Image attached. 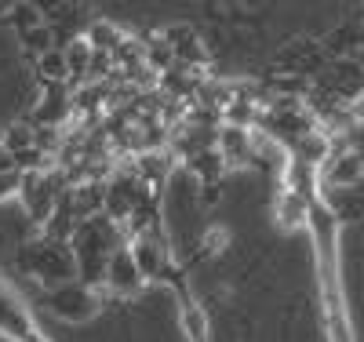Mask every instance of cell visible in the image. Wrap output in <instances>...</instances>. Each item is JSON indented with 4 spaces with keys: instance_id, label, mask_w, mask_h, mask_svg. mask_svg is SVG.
I'll return each instance as SVG.
<instances>
[{
    "instance_id": "19",
    "label": "cell",
    "mask_w": 364,
    "mask_h": 342,
    "mask_svg": "<svg viewBox=\"0 0 364 342\" xmlns=\"http://www.w3.org/2000/svg\"><path fill=\"white\" fill-rule=\"evenodd\" d=\"M4 171H18V168H15V157H11V153L0 146V175H4Z\"/></svg>"
},
{
    "instance_id": "1",
    "label": "cell",
    "mask_w": 364,
    "mask_h": 342,
    "mask_svg": "<svg viewBox=\"0 0 364 342\" xmlns=\"http://www.w3.org/2000/svg\"><path fill=\"white\" fill-rule=\"evenodd\" d=\"M29 266L41 277L44 284L58 288V284H70L73 273H77V255L66 247V240H44V244H33L29 252Z\"/></svg>"
},
{
    "instance_id": "8",
    "label": "cell",
    "mask_w": 364,
    "mask_h": 342,
    "mask_svg": "<svg viewBox=\"0 0 364 342\" xmlns=\"http://www.w3.org/2000/svg\"><path fill=\"white\" fill-rule=\"evenodd\" d=\"M66 62H70V80H77L80 77V84H84V77H91V62H95V48L87 44V37H73L66 48Z\"/></svg>"
},
{
    "instance_id": "11",
    "label": "cell",
    "mask_w": 364,
    "mask_h": 342,
    "mask_svg": "<svg viewBox=\"0 0 364 342\" xmlns=\"http://www.w3.org/2000/svg\"><path fill=\"white\" fill-rule=\"evenodd\" d=\"M84 37H87V44L95 48L99 55H113L120 44H124V33H120V29H117L113 22H95Z\"/></svg>"
},
{
    "instance_id": "5",
    "label": "cell",
    "mask_w": 364,
    "mask_h": 342,
    "mask_svg": "<svg viewBox=\"0 0 364 342\" xmlns=\"http://www.w3.org/2000/svg\"><path fill=\"white\" fill-rule=\"evenodd\" d=\"M215 149H219L223 164L237 168V164H245L252 153H255V139H252L248 128H233V124H223V128L215 132Z\"/></svg>"
},
{
    "instance_id": "20",
    "label": "cell",
    "mask_w": 364,
    "mask_h": 342,
    "mask_svg": "<svg viewBox=\"0 0 364 342\" xmlns=\"http://www.w3.org/2000/svg\"><path fill=\"white\" fill-rule=\"evenodd\" d=\"M11 8H15V0H0V18H11Z\"/></svg>"
},
{
    "instance_id": "2",
    "label": "cell",
    "mask_w": 364,
    "mask_h": 342,
    "mask_svg": "<svg viewBox=\"0 0 364 342\" xmlns=\"http://www.w3.org/2000/svg\"><path fill=\"white\" fill-rule=\"evenodd\" d=\"M44 306L51 309L55 317H63V321H87L99 309V299H95V292H91V284L70 281V284L51 288L44 295Z\"/></svg>"
},
{
    "instance_id": "18",
    "label": "cell",
    "mask_w": 364,
    "mask_h": 342,
    "mask_svg": "<svg viewBox=\"0 0 364 342\" xmlns=\"http://www.w3.org/2000/svg\"><path fill=\"white\" fill-rule=\"evenodd\" d=\"M346 113H350V120H353V124H360V128H364V91H360V95H357L353 102H346Z\"/></svg>"
},
{
    "instance_id": "17",
    "label": "cell",
    "mask_w": 364,
    "mask_h": 342,
    "mask_svg": "<svg viewBox=\"0 0 364 342\" xmlns=\"http://www.w3.org/2000/svg\"><path fill=\"white\" fill-rule=\"evenodd\" d=\"M58 139H63V132H58V128H37V149H41V153L55 149Z\"/></svg>"
},
{
    "instance_id": "12",
    "label": "cell",
    "mask_w": 364,
    "mask_h": 342,
    "mask_svg": "<svg viewBox=\"0 0 364 342\" xmlns=\"http://www.w3.org/2000/svg\"><path fill=\"white\" fill-rule=\"evenodd\" d=\"M168 171H171V157H168V153H161V149L142 153L139 164H135V175L146 178V182H157V178H164Z\"/></svg>"
},
{
    "instance_id": "15",
    "label": "cell",
    "mask_w": 364,
    "mask_h": 342,
    "mask_svg": "<svg viewBox=\"0 0 364 342\" xmlns=\"http://www.w3.org/2000/svg\"><path fill=\"white\" fill-rule=\"evenodd\" d=\"M22 48H26L29 55L44 58L48 51H55V29H51V26H37V29H29V33H22Z\"/></svg>"
},
{
    "instance_id": "13",
    "label": "cell",
    "mask_w": 364,
    "mask_h": 342,
    "mask_svg": "<svg viewBox=\"0 0 364 342\" xmlns=\"http://www.w3.org/2000/svg\"><path fill=\"white\" fill-rule=\"evenodd\" d=\"M11 22H15V29H18V37L29 33V29H37V26H48L41 4H33V0H18V4L11 8Z\"/></svg>"
},
{
    "instance_id": "3",
    "label": "cell",
    "mask_w": 364,
    "mask_h": 342,
    "mask_svg": "<svg viewBox=\"0 0 364 342\" xmlns=\"http://www.w3.org/2000/svg\"><path fill=\"white\" fill-rule=\"evenodd\" d=\"M106 284L113 292H120V295H135L146 284V277H142V269H139V262L132 255V247H117V252L109 255V262H106Z\"/></svg>"
},
{
    "instance_id": "9",
    "label": "cell",
    "mask_w": 364,
    "mask_h": 342,
    "mask_svg": "<svg viewBox=\"0 0 364 342\" xmlns=\"http://www.w3.org/2000/svg\"><path fill=\"white\" fill-rule=\"evenodd\" d=\"M0 146H4L11 157H18V153H26V149H33V146H37V128H33V120L8 124V132H4V139H0Z\"/></svg>"
},
{
    "instance_id": "6",
    "label": "cell",
    "mask_w": 364,
    "mask_h": 342,
    "mask_svg": "<svg viewBox=\"0 0 364 342\" xmlns=\"http://www.w3.org/2000/svg\"><path fill=\"white\" fill-rule=\"evenodd\" d=\"M364 178V153L357 149H336L328 157V186H343V190H350V186H357Z\"/></svg>"
},
{
    "instance_id": "10",
    "label": "cell",
    "mask_w": 364,
    "mask_h": 342,
    "mask_svg": "<svg viewBox=\"0 0 364 342\" xmlns=\"http://www.w3.org/2000/svg\"><path fill=\"white\" fill-rule=\"evenodd\" d=\"M37 73L44 84H70V62H66V51L55 48L48 51L44 58H37Z\"/></svg>"
},
{
    "instance_id": "16",
    "label": "cell",
    "mask_w": 364,
    "mask_h": 342,
    "mask_svg": "<svg viewBox=\"0 0 364 342\" xmlns=\"http://www.w3.org/2000/svg\"><path fill=\"white\" fill-rule=\"evenodd\" d=\"M15 193H22V171H4L0 175V204Z\"/></svg>"
},
{
    "instance_id": "7",
    "label": "cell",
    "mask_w": 364,
    "mask_h": 342,
    "mask_svg": "<svg viewBox=\"0 0 364 342\" xmlns=\"http://www.w3.org/2000/svg\"><path fill=\"white\" fill-rule=\"evenodd\" d=\"M277 223H281V230H288V233L306 223V201H302L299 190H288V186H284V193L277 197Z\"/></svg>"
},
{
    "instance_id": "4",
    "label": "cell",
    "mask_w": 364,
    "mask_h": 342,
    "mask_svg": "<svg viewBox=\"0 0 364 342\" xmlns=\"http://www.w3.org/2000/svg\"><path fill=\"white\" fill-rule=\"evenodd\" d=\"M321 84H324L336 99L353 102L360 91H364V66H360L357 58H343V62H336V66H328V73H324Z\"/></svg>"
},
{
    "instance_id": "14",
    "label": "cell",
    "mask_w": 364,
    "mask_h": 342,
    "mask_svg": "<svg viewBox=\"0 0 364 342\" xmlns=\"http://www.w3.org/2000/svg\"><path fill=\"white\" fill-rule=\"evenodd\" d=\"M132 255H135V262H139V269H142V277H154L157 269H161V247L149 240V237H139L135 244H132Z\"/></svg>"
}]
</instances>
